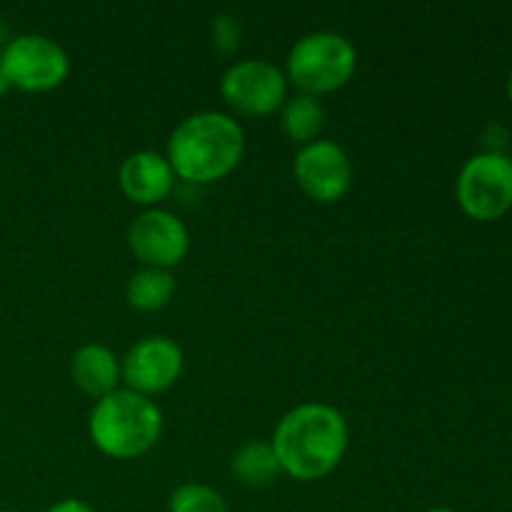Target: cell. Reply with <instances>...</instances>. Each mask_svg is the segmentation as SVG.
<instances>
[{"label": "cell", "mask_w": 512, "mask_h": 512, "mask_svg": "<svg viewBox=\"0 0 512 512\" xmlns=\"http://www.w3.org/2000/svg\"><path fill=\"white\" fill-rule=\"evenodd\" d=\"M3 48H5V40H3V33H0V55H3Z\"/></svg>", "instance_id": "obj_23"}, {"label": "cell", "mask_w": 512, "mask_h": 512, "mask_svg": "<svg viewBox=\"0 0 512 512\" xmlns=\"http://www.w3.org/2000/svg\"><path fill=\"white\" fill-rule=\"evenodd\" d=\"M480 145H483L480 153L510 155V145H512L510 130L500 123H488L483 128V133H480Z\"/></svg>", "instance_id": "obj_18"}, {"label": "cell", "mask_w": 512, "mask_h": 512, "mask_svg": "<svg viewBox=\"0 0 512 512\" xmlns=\"http://www.w3.org/2000/svg\"><path fill=\"white\" fill-rule=\"evenodd\" d=\"M295 183L315 203H338L353 188V163L333 140L318 138L303 145L293 160Z\"/></svg>", "instance_id": "obj_8"}, {"label": "cell", "mask_w": 512, "mask_h": 512, "mask_svg": "<svg viewBox=\"0 0 512 512\" xmlns=\"http://www.w3.org/2000/svg\"><path fill=\"white\" fill-rule=\"evenodd\" d=\"M230 473L240 485L253 490L270 488L283 475L270 440H248L230 458Z\"/></svg>", "instance_id": "obj_13"}, {"label": "cell", "mask_w": 512, "mask_h": 512, "mask_svg": "<svg viewBox=\"0 0 512 512\" xmlns=\"http://www.w3.org/2000/svg\"><path fill=\"white\" fill-rule=\"evenodd\" d=\"M245 155V133L238 120L220 110H200L175 125L168 138V158L175 178L193 185L225 180Z\"/></svg>", "instance_id": "obj_2"}, {"label": "cell", "mask_w": 512, "mask_h": 512, "mask_svg": "<svg viewBox=\"0 0 512 512\" xmlns=\"http://www.w3.org/2000/svg\"><path fill=\"white\" fill-rule=\"evenodd\" d=\"M175 180L168 158L155 150H135L118 170V185L125 198L145 210L158 208L173 193Z\"/></svg>", "instance_id": "obj_11"}, {"label": "cell", "mask_w": 512, "mask_h": 512, "mask_svg": "<svg viewBox=\"0 0 512 512\" xmlns=\"http://www.w3.org/2000/svg\"><path fill=\"white\" fill-rule=\"evenodd\" d=\"M428 512H458V510H453V508H445V505H440V508H430Z\"/></svg>", "instance_id": "obj_21"}, {"label": "cell", "mask_w": 512, "mask_h": 512, "mask_svg": "<svg viewBox=\"0 0 512 512\" xmlns=\"http://www.w3.org/2000/svg\"><path fill=\"white\" fill-rule=\"evenodd\" d=\"M510 158H512V145H510Z\"/></svg>", "instance_id": "obj_24"}, {"label": "cell", "mask_w": 512, "mask_h": 512, "mask_svg": "<svg viewBox=\"0 0 512 512\" xmlns=\"http://www.w3.org/2000/svg\"><path fill=\"white\" fill-rule=\"evenodd\" d=\"M220 95L238 115L268 118L288 100L285 70L263 58H245L230 65L220 78Z\"/></svg>", "instance_id": "obj_7"}, {"label": "cell", "mask_w": 512, "mask_h": 512, "mask_svg": "<svg viewBox=\"0 0 512 512\" xmlns=\"http://www.w3.org/2000/svg\"><path fill=\"white\" fill-rule=\"evenodd\" d=\"M175 295V278L170 270L140 268L125 283V300L138 313L163 310Z\"/></svg>", "instance_id": "obj_15"}, {"label": "cell", "mask_w": 512, "mask_h": 512, "mask_svg": "<svg viewBox=\"0 0 512 512\" xmlns=\"http://www.w3.org/2000/svg\"><path fill=\"white\" fill-rule=\"evenodd\" d=\"M270 445L283 475L298 483H318L348 453V420L328 403H300L278 420Z\"/></svg>", "instance_id": "obj_1"}, {"label": "cell", "mask_w": 512, "mask_h": 512, "mask_svg": "<svg viewBox=\"0 0 512 512\" xmlns=\"http://www.w3.org/2000/svg\"><path fill=\"white\" fill-rule=\"evenodd\" d=\"M185 368V355L175 340L165 335H148L138 340L120 360L123 388L153 398L165 393L180 380Z\"/></svg>", "instance_id": "obj_10"}, {"label": "cell", "mask_w": 512, "mask_h": 512, "mask_svg": "<svg viewBox=\"0 0 512 512\" xmlns=\"http://www.w3.org/2000/svg\"><path fill=\"white\" fill-rule=\"evenodd\" d=\"M70 378L80 393L93 400L123 388L120 358L103 343H85L75 350L70 358Z\"/></svg>", "instance_id": "obj_12"}, {"label": "cell", "mask_w": 512, "mask_h": 512, "mask_svg": "<svg viewBox=\"0 0 512 512\" xmlns=\"http://www.w3.org/2000/svg\"><path fill=\"white\" fill-rule=\"evenodd\" d=\"M45 512H95V510L90 508V505L85 503V500L65 498V500H60V503L50 505V508L45 510Z\"/></svg>", "instance_id": "obj_19"}, {"label": "cell", "mask_w": 512, "mask_h": 512, "mask_svg": "<svg viewBox=\"0 0 512 512\" xmlns=\"http://www.w3.org/2000/svg\"><path fill=\"white\" fill-rule=\"evenodd\" d=\"M0 70L10 88L23 93H50L70 73V58L58 40L40 33H25L8 40L0 55Z\"/></svg>", "instance_id": "obj_6"}, {"label": "cell", "mask_w": 512, "mask_h": 512, "mask_svg": "<svg viewBox=\"0 0 512 512\" xmlns=\"http://www.w3.org/2000/svg\"><path fill=\"white\" fill-rule=\"evenodd\" d=\"M88 435L95 450L105 458H143L163 435V413L153 398L118 388L95 400L88 418Z\"/></svg>", "instance_id": "obj_3"}, {"label": "cell", "mask_w": 512, "mask_h": 512, "mask_svg": "<svg viewBox=\"0 0 512 512\" xmlns=\"http://www.w3.org/2000/svg\"><path fill=\"white\" fill-rule=\"evenodd\" d=\"M128 248L143 268L173 270L190 250V233L183 220L163 208H148L130 223Z\"/></svg>", "instance_id": "obj_9"}, {"label": "cell", "mask_w": 512, "mask_h": 512, "mask_svg": "<svg viewBox=\"0 0 512 512\" xmlns=\"http://www.w3.org/2000/svg\"><path fill=\"white\" fill-rule=\"evenodd\" d=\"M508 98H510V103H512V73H510V78H508Z\"/></svg>", "instance_id": "obj_22"}, {"label": "cell", "mask_w": 512, "mask_h": 512, "mask_svg": "<svg viewBox=\"0 0 512 512\" xmlns=\"http://www.w3.org/2000/svg\"><path fill=\"white\" fill-rule=\"evenodd\" d=\"M280 113V128H283L285 138L298 143L300 148L313 140L320 138L325 125V110L320 105L318 98L305 93L288 95V100L283 103Z\"/></svg>", "instance_id": "obj_14"}, {"label": "cell", "mask_w": 512, "mask_h": 512, "mask_svg": "<svg viewBox=\"0 0 512 512\" xmlns=\"http://www.w3.org/2000/svg\"><path fill=\"white\" fill-rule=\"evenodd\" d=\"M168 512H228V503L205 483H183L170 493Z\"/></svg>", "instance_id": "obj_16"}, {"label": "cell", "mask_w": 512, "mask_h": 512, "mask_svg": "<svg viewBox=\"0 0 512 512\" xmlns=\"http://www.w3.org/2000/svg\"><path fill=\"white\" fill-rule=\"evenodd\" d=\"M358 68V50L345 35L333 30H315L295 40L285 60V78L298 93L320 95L335 93L353 80Z\"/></svg>", "instance_id": "obj_4"}, {"label": "cell", "mask_w": 512, "mask_h": 512, "mask_svg": "<svg viewBox=\"0 0 512 512\" xmlns=\"http://www.w3.org/2000/svg\"><path fill=\"white\" fill-rule=\"evenodd\" d=\"M455 200L470 220L495 223L512 210V158L475 153L455 180Z\"/></svg>", "instance_id": "obj_5"}, {"label": "cell", "mask_w": 512, "mask_h": 512, "mask_svg": "<svg viewBox=\"0 0 512 512\" xmlns=\"http://www.w3.org/2000/svg\"><path fill=\"white\" fill-rule=\"evenodd\" d=\"M8 90H10L8 78H5V73H3V70H0V98H3V95H8Z\"/></svg>", "instance_id": "obj_20"}, {"label": "cell", "mask_w": 512, "mask_h": 512, "mask_svg": "<svg viewBox=\"0 0 512 512\" xmlns=\"http://www.w3.org/2000/svg\"><path fill=\"white\" fill-rule=\"evenodd\" d=\"M240 35H243V30L233 15H215L213 23H210V38L220 53H235L240 45Z\"/></svg>", "instance_id": "obj_17"}, {"label": "cell", "mask_w": 512, "mask_h": 512, "mask_svg": "<svg viewBox=\"0 0 512 512\" xmlns=\"http://www.w3.org/2000/svg\"><path fill=\"white\" fill-rule=\"evenodd\" d=\"M3 512H15V510H3Z\"/></svg>", "instance_id": "obj_25"}]
</instances>
